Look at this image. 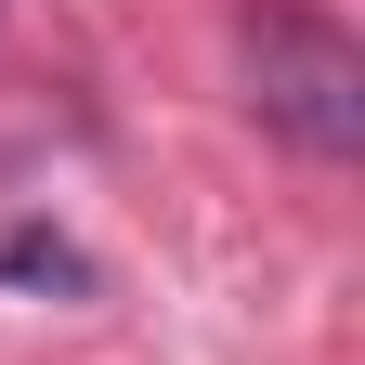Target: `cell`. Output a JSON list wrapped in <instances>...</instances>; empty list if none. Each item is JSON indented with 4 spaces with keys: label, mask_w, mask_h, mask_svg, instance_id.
Here are the masks:
<instances>
[{
    "label": "cell",
    "mask_w": 365,
    "mask_h": 365,
    "mask_svg": "<svg viewBox=\"0 0 365 365\" xmlns=\"http://www.w3.org/2000/svg\"><path fill=\"white\" fill-rule=\"evenodd\" d=\"M0 274H39V287H78V248H53V235H14V248H0Z\"/></svg>",
    "instance_id": "cell-2"
},
{
    "label": "cell",
    "mask_w": 365,
    "mask_h": 365,
    "mask_svg": "<svg viewBox=\"0 0 365 365\" xmlns=\"http://www.w3.org/2000/svg\"><path fill=\"white\" fill-rule=\"evenodd\" d=\"M248 105H261V130H287L300 157H352L365 144V53L339 39V14L261 0L248 14Z\"/></svg>",
    "instance_id": "cell-1"
}]
</instances>
